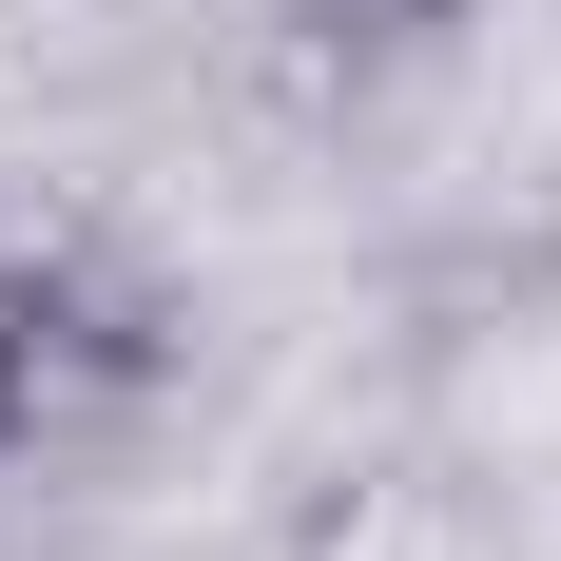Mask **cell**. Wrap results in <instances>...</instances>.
Wrapping results in <instances>:
<instances>
[{
  "instance_id": "obj_1",
  "label": "cell",
  "mask_w": 561,
  "mask_h": 561,
  "mask_svg": "<svg viewBox=\"0 0 561 561\" xmlns=\"http://www.w3.org/2000/svg\"><path fill=\"white\" fill-rule=\"evenodd\" d=\"M116 388H136V330H116L78 272L0 252V465H20V446H58V426H98Z\"/></svg>"
},
{
  "instance_id": "obj_2",
  "label": "cell",
  "mask_w": 561,
  "mask_h": 561,
  "mask_svg": "<svg viewBox=\"0 0 561 561\" xmlns=\"http://www.w3.org/2000/svg\"><path fill=\"white\" fill-rule=\"evenodd\" d=\"M290 20H310V39H446L465 0H290Z\"/></svg>"
}]
</instances>
